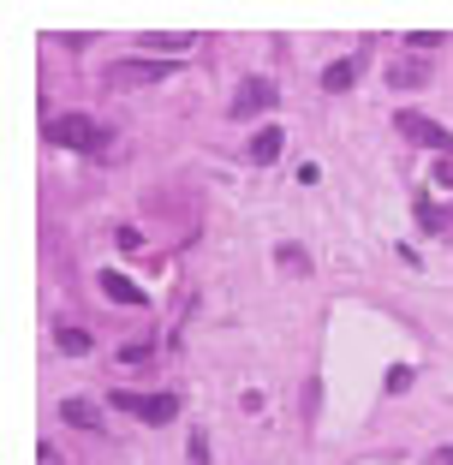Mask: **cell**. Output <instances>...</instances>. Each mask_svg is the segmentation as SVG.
I'll use <instances>...</instances> for the list:
<instances>
[{
  "label": "cell",
  "mask_w": 453,
  "mask_h": 465,
  "mask_svg": "<svg viewBox=\"0 0 453 465\" xmlns=\"http://www.w3.org/2000/svg\"><path fill=\"white\" fill-rule=\"evenodd\" d=\"M436 460H441V465H453V448H441V453H436Z\"/></svg>",
  "instance_id": "obj_18"
},
{
  "label": "cell",
  "mask_w": 453,
  "mask_h": 465,
  "mask_svg": "<svg viewBox=\"0 0 453 465\" xmlns=\"http://www.w3.org/2000/svg\"><path fill=\"white\" fill-rule=\"evenodd\" d=\"M102 292H108L113 304H138V311H143V287H138V281H125L120 269H102Z\"/></svg>",
  "instance_id": "obj_5"
},
{
  "label": "cell",
  "mask_w": 453,
  "mask_h": 465,
  "mask_svg": "<svg viewBox=\"0 0 453 465\" xmlns=\"http://www.w3.org/2000/svg\"><path fill=\"white\" fill-rule=\"evenodd\" d=\"M192 465H209V436H203V430L192 436Z\"/></svg>",
  "instance_id": "obj_17"
},
{
  "label": "cell",
  "mask_w": 453,
  "mask_h": 465,
  "mask_svg": "<svg viewBox=\"0 0 453 465\" xmlns=\"http://www.w3.org/2000/svg\"><path fill=\"white\" fill-rule=\"evenodd\" d=\"M54 346L72 352V358H84V352H90V329H54Z\"/></svg>",
  "instance_id": "obj_9"
},
{
  "label": "cell",
  "mask_w": 453,
  "mask_h": 465,
  "mask_svg": "<svg viewBox=\"0 0 453 465\" xmlns=\"http://www.w3.org/2000/svg\"><path fill=\"white\" fill-rule=\"evenodd\" d=\"M352 78H358V66H352V60H334V66L322 72V90H352Z\"/></svg>",
  "instance_id": "obj_11"
},
{
  "label": "cell",
  "mask_w": 453,
  "mask_h": 465,
  "mask_svg": "<svg viewBox=\"0 0 453 465\" xmlns=\"http://www.w3.org/2000/svg\"><path fill=\"white\" fill-rule=\"evenodd\" d=\"M60 418H66L72 430H96L102 424V406H90V400H66V406H60Z\"/></svg>",
  "instance_id": "obj_8"
},
{
  "label": "cell",
  "mask_w": 453,
  "mask_h": 465,
  "mask_svg": "<svg viewBox=\"0 0 453 465\" xmlns=\"http://www.w3.org/2000/svg\"><path fill=\"white\" fill-rule=\"evenodd\" d=\"M108 406H125L143 424H173L179 418V394H108Z\"/></svg>",
  "instance_id": "obj_3"
},
{
  "label": "cell",
  "mask_w": 453,
  "mask_h": 465,
  "mask_svg": "<svg viewBox=\"0 0 453 465\" xmlns=\"http://www.w3.org/2000/svg\"><path fill=\"white\" fill-rule=\"evenodd\" d=\"M281 108V84L275 78H245L233 90V120H257V114Z\"/></svg>",
  "instance_id": "obj_2"
},
{
  "label": "cell",
  "mask_w": 453,
  "mask_h": 465,
  "mask_svg": "<svg viewBox=\"0 0 453 465\" xmlns=\"http://www.w3.org/2000/svg\"><path fill=\"white\" fill-rule=\"evenodd\" d=\"M48 143H60V150H84V155H96L102 143H108V132H102L96 120H84V114H60V120H48Z\"/></svg>",
  "instance_id": "obj_1"
},
{
  "label": "cell",
  "mask_w": 453,
  "mask_h": 465,
  "mask_svg": "<svg viewBox=\"0 0 453 465\" xmlns=\"http://www.w3.org/2000/svg\"><path fill=\"white\" fill-rule=\"evenodd\" d=\"M406 388H412V370L394 364V370H388V394H406Z\"/></svg>",
  "instance_id": "obj_16"
},
{
  "label": "cell",
  "mask_w": 453,
  "mask_h": 465,
  "mask_svg": "<svg viewBox=\"0 0 453 465\" xmlns=\"http://www.w3.org/2000/svg\"><path fill=\"white\" fill-rule=\"evenodd\" d=\"M275 262H287L292 274H304V269H310V262H304V251H299V245H281V251H275Z\"/></svg>",
  "instance_id": "obj_15"
},
{
  "label": "cell",
  "mask_w": 453,
  "mask_h": 465,
  "mask_svg": "<svg viewBox=\"0 0 453 465\" xmlns=\"http://www.w3.org/2000/svg\"><path fill=\"white\" fill-rule=\"evenodd\" d=\"M406 48H412V54H429V48H441V36H436V30H412Z\"/></svg>",
  "instance_id": "obj_14"
},
{
  "label": "cell",
  "mask_w": 453,
  "mask_h": 465,
  "mask_svg": "<svg viewBox=\"0 0 453 465\" xmlns=\"http://www.w3.org/2000/svg\"><path fill=\"white\" fill-rule=\"evenodd\" d=\"M192 42L197 36H143V48L150 54H192Z\"/></svg>",
  "instance_id": "obj_10"
},
{
  "label": "cell",
  "mask_w": 453,
  "mask_h": 465,
  "mask_svg": "<svg viewBox=\"0 0 453 465\" xmlns=\"http://www.w3.org/2000/svg\"><path fill=\"white\" fill-rule=\"evenodd\" d=\"M281 143H287L281 120H275V125H262V132L251 137V162H257V167H262V162H275V155H281Z\"/></svg>",
  "instance_id": "obj_7"
},
{
  "label": "cell",
  "mask_w": 453,
  "mask_h": 465,
  "mask_svg": "<svg viewBox=\"0 0 453 465\" xmlns=\"http://www.w3.org/2000/svg\"><path fill=\"white\" fill-rule=\"evenodd\" d=\"M173 66H155V60H120L113 66V84H150V78H167Z\"/></svg>",
  "instance_id": "obj_6"
},
{
  "label": "cell",
  "mask_w": 453,
  "mask_h": 465,
  "mask_svg": "<svg viewBox=\"0 0 453 465\" xmlns=\"http://www.w3.org/2000/svg\"><path fill=\"white\" fill-rule=\"evenodd\" d=\"M399 132L412 137V143H424V150H436V155L453 162V132H448V125H436V120H424V114L406 108V114H399Z\"/></svg>",
  "instance_id": "obj_4"
},
{
  "label": "cell",
  "mask_w": 453,
  "mask_h": 465,
  "mask_svg": "<svg viewBox=\"0 0 453 465\" xmlns=\"http://www.w3.org/2000/svg\"><path fill=\"white\" fill-rule=\"evenodd\" d=\"M388 78H394V84H399V90H418V84H424V78H429V72H424V66H418V60H399V66H394V72H388Z\"/></svg>",
  "instance_id": "obj_13"
},
{
  "label": "cell",
  "mask_w": 453,
  "mask_h": 465,
  "mask_svg": "<svg viewBox=\"0 0 453 465\" xmlns=\"http://www.w3.org/2000/svg\"><path fill=\"white\" fill-rule=\"evenodd\" d=\"M412 215H418V227H424V232H441V227H448V215H441V209L429 203V197H418V203H412Z\"/></svg>",
  "instance_id": "obj_12"
}]
</instances>
